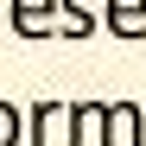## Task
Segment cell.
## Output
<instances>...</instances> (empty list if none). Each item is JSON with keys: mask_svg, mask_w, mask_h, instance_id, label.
I'll list each match as a JSON object with an SVG mask.
<instances>
[{"mask_svg": "<svg viewBox=\"0 0 146 146\" xmlns=\"http://www.w3.org/2000/svg\"><path fill=\"white\" fill-rule=\"evenodd\" d=\"M0 146H19V108L0 102Z\"/></svg>", "mask_w": 146, "mask_h": 146, "instance_id": "6", "label": "cell"}, {"mask_svg": "<svg viewBox=\"0 0 146 146\" xmlns=\"http://www.w3.org/2000/svg\"><path fill=\"white\" fill-rule=\"evenodd\" d=\"M102 146H146V121H140L133 102L102 108Z\"/></svg>", "mask_w": 146, "mask_h": 146, "instance_id": "1", "label": "cell"}, {"mask_svg": "<svg viewBox=\"0 0 146 146\" xmlns=\"http://www.w3.org/2000/svg\"><path fill=\"white\" fill-rule=\"evenodd\" d=\"M64 114H70V108H57V102H38V108H32V146H51V127H57Z\"/></svg>", "mask_w": 146, "mask_h": 146, "instance_id": "4", "label": "cell"}, {"mask_svg": "<svg viewBox=\"0 0 146 146\" xmlns=\"http://www.w3.org/2000/svg\"><path fill=\"white\" fill-rule=\"evenodd\" d=\"M51 13H57L51 0H13V26H19V32H32V38H38V32H51Z\"/></svg>", "mask_w": 146, "mask_h": 146, "instance_id": "3", "label": "cell"}, {"mask_svg": "<svg viewBox=\"0 0 146 146\" xmlns=\"http://www.w3.org/2000/svg\"><path fill=\"white\" fill-rule=\"evenodd\" d=\"M108 32L114 38H146V0H108Z\"/></svg>", "mask_w": 146, "mask_h": 146, "instance_id": "2", "label": "cell"}, {"mask_svg": "<svg viewBox=\"0 0 146 146\" xmlns=\"http://www.w3.org/2000/svg\"><path fill=\"white\" fill-rule=\"evenodd\" d=\"M64 32H70V38L95 32V7H89V0H64Z\"/></svg>", "mask_w": 146, "mask_h": 146, "instance_id": "5", "label": "cell"}]
</instances>
